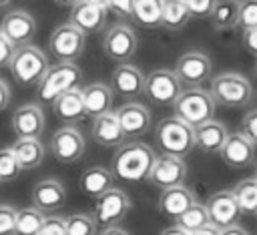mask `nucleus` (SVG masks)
I'll use <instances>...</instances> for the list:
<instances>
[{
    "mask_svg": "<svg viewBox=\"0 0 257 235\" xmlns=\"http://www.w3.org/2000/svg\"><path fill=\"white\" fill-rule=\"evenodd\" d=\"M52 110L54 114L66 123V125H74L78 123L80 119H84V106H82V94H80V88L74 86L66 92H62L60 96H56L52 102Z\"/></svg>",
    "mask_w": 257,
    "mask_h": 235,
    "instance_id": "obj_26",
    "label": "nucleus"
},
{
    "mask_svg": "<svg viewBox=\"0 0 257 235\" xmlns=\"http://www.w3.org/2000/svg\"><path fill=\"white\" fill-rule=\"evenodd\" d=\"M255 58H257V56H255ZM253 70H255V76H257V60H255V68H253Z\"/></svg>",
    "mask_w": 257,
    "mask_h": 235,
    "instance_id": "obj_54",
    "label": "nucleus"
},
{
    "mask_svg": "<svg viewBox=\"0 0 257 235\" xmlns=\"http://www.w3.org/2000/svg\"><path fill=\"white\" fill-rule=\"evenodd\" d=\"M237 6H239V0H217L211 14H209V20H211L213 28L219 30V32L235 28Z\"/></svg>",
    "mask_w": 257,
    "mask_h": 235,
    "instance_id": "obj_31",
    "label": "nucleus"
},
{
    "mask_svg": "<svg viewBox=\"0 0 257 235\" xmlns=\"http://www.w3.org/2000/svg\"><path fill=\"white\" fill-rule=\"evenodd\" d=\"M66 235H96V221L92 215L74 213L64 219Z\"/></svg>",
    "mask_w": 257,
    "mask_h": 235,
    "instance_id": "obj_35",
    "label": "nucleus"
},
{
    "mask_svg": "<svg viewBox=\"0 0 257 235\" xmlns=\"http://www.w3.org/2000/svg\"><path fill=\"white\" fill-rule=\"evenodd\" d=\"M191 14L183 0H163L161 4V28L181 30L189 24Z\"/></svg>",
    "mask_w": 257,
    "mask_h": 235,
    "instance_id": "obj_29",
    "label": "nucleus"
},
{
    "mask_svg": "<svg viewBox=\"0 0 257 235\" xmlns=\"http://www.w3.org/2000/svg\"><path fill=\"white\" fill-rule=\"evenodd\" d=\"M84 149H86V141H84L82 133L72 125L58 129L50 139V151L56 157V161H60V163L80 161V157L84 155Z\"/></svg>",
    "mask_w": 257,
    "mask_h": 235,
    "instance_id": "obj_13",
    "label": "nucleus"
},
{
    "mask_svg": "<svg viewBox=\"0 0 257 235\" xmlns=\"http://www.w3.org/2000/svg\"><path fill=\"white\" fill-rule=\"evenodd\" d=\"M90 133H92V139L100 147H118L126 141L112 108L92 119V131Z\"/></svg>",
    "mask_w": 257,
    "mask_h": 235,
    "instance_id": "obj_24",
    "label": "nucleus"
},
{
    "mask_svg": "<svg viewBox=\"0 0 257 235\" xmlns=\"http://www.w3.org/2000/svg\"><path fill=\"white\" fill-rule=\"evenodd\" d=\"M114 94L124 96V98H135L139 94H143V86H145V74L141 72L139 66L131 64V62H118L110 74V84Z\"/></svg>",
    "mask_w": 257,
    "mask_h": 235,
    "instance_id": "obj_18",
    "label": "nucleus"
},
{
    "mask_svg": "<svg viewBox=\"0 0 257 235\" xmlns=\"http://www.w3.org/2000/svg\"><path fill=\"white\" fill-rule=\"evenodd\" d=\"M98 235H128V231H124V229L118 227V225H108V227H104Z\"/></svg>",
    "mask_w": 257,
    "mask_h": 235,
    "instance_id": "obj_48",
    "label": "nucleus"
},
{
    "mask_svg": "<svg viewBox=\"0 0 257 235\" xmlns=\"http://www.w3.org/2000/svg\"><path fill=\"white\" fill-rule=\"evenodd\" d=\"M161 235H189L185 229H181L179 225H173V227H167L161 231Z\"/></svg>",
    "mask_w": 257,
    "mask_h": 235,
    "instance_id": "obj_49",
    "label": "nucleus"
},
{
    "mask_svg": "<svg viewBox=\"0 0 257 235\" xmlns=\"http://www.w3.org/2000/svg\"><path fill=\"white\" fill-rule=\"evenodd\" d=\"M44 110L36 102L22 104L12 112V131L16 139H40V135L44 133Z\"/></svg>",
    "mask_w": 257,
    "mask_h": 235,
    "instance_id": "obj_17",
    "label": "nucleus"
},
{
    "mask_svg": "<svg viewBox=\"0 0 257 235\" xmlns=\"http://www.w3.org/2000/svg\"><path fill=\"white\" fill-rule=\"evenodd\" d=\"M126 139H139L151 129V112L141 102H124L114 110Z\"/></svg>",
    "mask_w": 257,
    "mask_h": 235,
    "instance_id": "obj_19",
    "label": "nucleus"
},
{
    "mask_svg": "<svg viewBox=\"0 0 257 235\" xmlns=\"http://www.w3.org/2000/svg\"><path fill=\"white\" fill-rule=\"evenodd\" d=\"M44 217L46 215L36 207H24L16 211V233L14 235H36Z\"/></svg>",
    "mask_w": 257,
    "mask_h": 235,
    "instance_id": "obj_33",
    "label": "nucleus"
},
{
    "mask_svg": "<svg viewBox=\"0 0 257 235\" xmlns=\"http://www.w3.org/2000/svg\"><path fill=\"white\" fill-rule=\"evenodd\" d=\"M36 235H66L64 217H56V215L44 217V221H42V225H40Z\"/></svg>",
    "mask_w": 257,
    "mask_h": 235,
    "instance_id": "obj_39",
    "label": "nucleus"
},
{
    "mask_svg": "<svg viewBox=\"0 0 257 235\" xmlns=\"http://www.w3.org/2000/svg\"><path fill=\"white\" fill-rule=\"evenodd\" d=\"M106 14H108V10L104 6L88 2V0H78L74 6H70L68 22L74 24L84 34H94L106 24Z\"/></svg>",
    "mask_w": 257,
    "mask_h": 235,
    "instance_id": "obj_20",
    "label": "nucleus"
},
{
    "mask_svg": "<svg viewBox=\"0 0 257 235\" xmlns=\"http://www.w3.org/2000/svg\"><path fill=\"white\" fill-rule=\"evenodd\" d=\"M241 133L257 147V108L249 110L241 121Z\"/></svg>",
    "mask_w": 257,
    "mask_h": 235,
    "instance_id": "obj_42",
    "label": "nucleus"
},
{
    "mask_svg": "<svg viewBox=\"0 0 257 235\" xmlns=\"http://www.w3.org/2000/svg\"><path fill=\"white\" fill-rule=\"evenodd\" d=\"M191 18H209L217 0H183Z\"/></svg>",
    "mask_w": 257,
    "mask_h": 235,
    "instance_id": "obj_40",
    "label": "nucleus"
},
{
    "mask_svg": "<svg viewBox=\"0 0 257 235\" xmlns=\"http://www.w3.org/2000/svg\"><path fill=\"white\" fill-rule=\"evenodd\" d=\"M187 179V163L181 157L173 155H157L153 167L147 175V181L157 189H169L177 185H185Z\"/></svg>",
    "mask_w": 257,
    "mask_h": 235,
    "instance_id": "obj_10",
    "label": "nucleus"
},
{
    "mask_svg": "<svg viewBox=\"0 0 257 235\" xmlns=\"http://www.w3.org/2000/svg\"><path fill=\"white\" fill-rule=\"evenodd\" d=\"M32 207L46 211H56L66 201V189L58 179H42L32 187Z\"/></svg>",
    "mask_w": 257,
    "mask_h": 235,
    "instance_id": "obj_22",
    "label": "nucleus"
},
{
    "mask_svg": "<svg viewBox=\"0 0 257 235\" xmlns=\"http://www.w3.org/2000/svg\"><path fill=\"white\" fill-rule=\"evenodd\" d=\"M189 235H221V229L217 225H213V223H207V225H203L201 229H197V231H193Z\"/></svg>",
    "mask_w": 257,
    "mask_h": 235,
    "instance_id": "obj_46",
    "label": "nucleus"
},
{
    "mask_svg": "<svg viewBox=\"0 0 257 235\" xmlns=\"http://www.w3.org/2000/svg\"><path fill=\"white\" fill-rule=\"evenodd\" d=\"M10 88H8V84L0 78V112L4 110V108H8V104H10Z\"/></svg>",
    "mask_w": 257,
    "mask_h": 235,
    "instance_id": "obj_45",
    "label": "nucleus"
},
{
    "mask_svg": "<svg viewBox=\"0 0 257 235\" xmlns=\"http://www.w3.org/2000/svg\"><path fill=\"white\" fill-rule=\"evenodd\" d=\"M52 2H56V4L62 6V8H70V6H74L78 0H52Z\"/></svg>",
    "mask_w": 257,
    "mask_h": 235,
    "instance_id": "obj_50",
    "label": "nucleus"
},
{
    "mask_svg": "<svg viewBox=\"0 0 257 235\" xmlns=\"http://www.w3.org/2000/svg\"><path fill=\"white\" fill-rule=\"evenodd\" d=\"M8 4H10V0H0V8L2 6H8Z\"/></svg>",
    "mask_w": 257,
    "mask_h": 235,
    "instance_id": "obj_52",
    "label": "nucleus"
},
{
    "mask_svg": "<svg viewBox=\"0 0 257 235\" xmlns=\"http://www.w3.org/2000/svg\"><path fill=\"white\" fill-rule=\"evenodd\" d=\"M155 157H157V153L147 143L126 139L122 145L116 147L110 171H112L114 179H122L126 183L147 181V175L153 167Z\"/></svg>",
    "mask_w": 257,
    "mask_h": 235,
    "instance_id": "obj_1",
    "label": "nucleus"
},
{
    "mask_svg": "<svg viewBox=\"0 0 257 235\" xmlns=\"http://www.w3.org/2000/svg\"><path fill=\"white\" fill-rule=\"evenodd\" d=\"M209 223V215H207V209L205 205L201 203H193L189 209H185L177 219H175V225H179L181 229H185L187 233H193L197 229H201L203 225Z\"/></svg>",
    "mask_w": 257,
    "mask_h": 235,
    "instance_id": "obj_34",
    "label": "nucleus"
},
{
    "mask_svg": "<svg viewBox=\"0 0 257 235\" xmlns=\"http://www.w3.org/2000/svg\"><path fill=\"white\" fill-rule=\"evenodd\" d=\"M161 4L163 0H135L133 20L149 30L161 26Z\"/></svg>",
    "mask_w": 257,
    "mask_h": 235,
    "instance_id": "obj_32",
    "label": "nucleus"
},
{
    "mask_svg": "<svg viewBox=\"0 0 257 235\" xmlns=\"http://www.w3.org/2000/svg\"><path fill=\"white\" fill-rule=\"evenodd\" d=\"M205 209L209 215V223L217 225L219 229L235 225L241 219V209H239L231 189H223V191L213 193L209 197V201L205 203Z\"/></svg>",
    "mask_w": 257,
    "mask_h": 235,
    "instance_id": "obj_16",
    "label": "nucleus"
},
{
    "mask_svg": "<svg viewBox=\"0 0 257 235\" xmlns=\"http://www.w3.org/2000/svg\"><path fill=\"white\" fill-rule=\"evenodd\" d=\"M175 74L185 86H201L213 72L211 58L201 50H189L177 58Z\"/></svg>",
    "mask_w": 257,
    "mask_h": 235,
    "instance_id": "obj_12",
    "label": "nucleus"
},
{
    "mask_svg": "<svg viewBox=\"0 0 257 235\" xmlns=\"http://www.w3.org/2000/svg\"><path fill=\"white\" fill-rule=\"evenodd\" d=\"M12 52H14V46L4 38V34L0 32V68L8 66L10 58H12Z\"/></svg>",
    "mask_w": 257,
    "mask_h": 235,
    "instance_id": "obj_44",
    "label": "nucleus"
},
{
    "mask_svg": "<svg viewBox=\"0 0 257 235\" xmlns=\"http://www.w3.org/2000/svg\"><path fill=\"white\" fill-rule=\"evenodd\" d=\"M217 155L231 169H247V167H251L257 161V157H255V145L241 131L229 133Z\"/></svg>",
    "mask_w": 257,
    "mask_h": 235,
    "instance_id": "obj_14",
    "label": "nucleus"
},
{
    "mask_svg": "<svg viewBox=\"0 0 257 235\" xmlns=\"http://www.w3.org/2000/svg\"><path fill=\"white\" fill-rule=\"evenodd\" d=\"M253 165H255V175H253V177H255V179H257V161H255V163H253Z\"/></svg>",
    "mask_w": 257,
    "mask_h": 235,
    "instance_id": "obj_53",
    "label": "nucleus"
},
{
    "mask_svg": "<svg viewBox=\"0 0 257 235\" xmlns=\"http://www.w3.org/2000/svg\"><path fill=\"white\" fill-rule=\"evenodd\" d=\"M131 211V197L118 189V187H110L108 191H104L102 195L96 197V205H94V221L108 227V225H116L120 223L126 213Z\"/></svg>",
    "mask_w": 257,
    "mask_h": 235,
    "instance_id": "obj_11",
    "label": "nucleus"
},
{
    "mask_svg": "<svg viewBox=\"0 0 257 235\" xmlns=\"http://www.w3.org/2000/svg\"><path fill=\"white\" fill-rule=\"evenodd\" d=\"M171 106H173V116L185 121L191 127H197L215 116L217 102L213 100L209 90L201 86H189L187 90H181V94L175 98Z\"/></svg>",
    "mask_w": 257,
    "mask_h": 235,
    "instance_id": "obj_3",
    "label": "nucleus"
},
{
    "mask_svg": "<svg viewBox=\"0 0 257 235\" xmlns=\"http://www.w3.org/2000/svg\"><path fill=\"white\" fill-rule=\"evenodd\" d=\"M137 48H139V36L128 24L116 22L106 28L102 36V52L108 60H114L116 64L128 62L137 54Z\"/></svg>",
    "mask_w": 257,
    "mask_h": 235,
    "instance_id": "obj_8",
    "label": "nucleus"
},
{
    "mask_svg": "<svg viewBox=\"0 0 257 235\" xmlns=\"http://www.w3.org/2000/svg\"><path fill=\"white\" fill-rule=\"evenodd\" d=\"M229 131L227 127L217 121V119H209L197 127H193V137H195V149L207 153V155H217L221 145L225 143Z\"/></svg>",
    "mask_w": 257,
    "mask_h": 235,
    "instance_id": "obj_23",
    "label": "nucleus"
},
{
    "mask_svg": "<svg viewBox=\"0 0 257 235\" xmlns=\"http://www.w3.org/2000/svg\"><path fill=\"white\" fill-rule=\"evenodd\" d=\"M22 173L12 147L0 149V183H12Z\"/></svg>",
    "mask_w": 257,
    "mask_h": 235,
    "instance_id": "obj_36",
    "label": "nucleus"
},
{
    "mask_svg": "<svg viewBox=\"0 0 257 235\" xmlns=\"http://www.w3.org/2000/svg\"><path fill=\"white\" fill-rule=\"evenodd\" d=\"M82 78V70L74 62H56L46 68L44 76L38 82V98L50 104L62 92L78 86Z\"/></svg>",
    "mask_w": 257,
    "mask_h": 235,
    "instance_id": "obj_6",
    "label": "nucleus"
},
{
    "mask_svg": "<svg viewBox=\"0 0 257 235\" xmlns=\"http://www.w3.org/2000/svg\"><path fill=\"white\" fill-rule=\"evenodd\" d=\"M133 8H135V0H108L106 2V10L116 14L118 18H133Z\"/></svg>",
    "mask_w": 257,
    "mask_h": 235,
    "instance_id": "obj_41",
    "label": "nucleus"
},
{
    "mask_svg": "<svg viewBox=\"0 0 257 235\" xmlns=\"http://www.w3.org/2000/svg\"><path fill=\"white\" fill-rule=\"evenodd\" d=\"M0 32L4 34V38L16 48L22 44H30V40L36 34V20L30 12L16 8L12 12H8L2 22H0Z\"/></svg>",
    "mask_w": 257,
    "mask_h": 235,
    "instance_id": "obj_15",
    "label": "nucleus"
},
{
    "mask_svg": "<svg viewBox=\"0 0 257 235\" xmlns=\"http://www.w3.org/2000/svg\"><path fill=\"white\" fill-rule=\"evenodd\" d=\"M235 26L243 30L257 26V0H239Z\"/></svg>",
    "mask_w": 257,
    "mask_h": 235,
    "instance_id": "obj_37",
    "label": "nucleus"
},
{
    "mask_svg": "<svg viewBox=\"0 0 257 235\" xmlns=\"http://www.w3.org/2000/svg\"><path fill=\"white\" fill-rule=\"evenodd\" d=\"M78 183H80V189L86 195H90V197L96 199L98 195H102L104 191H108L112 187L114 175H112L110 169L100 167V165H94V167L84 169V173L80 175V181Z\"/></svg>",
    "mask_w": 257,
    "mask_h": 235,
    "instance_id": "obj_28",
    "label": "nucleus"
},
{
    "mask_svg": "<svg viewBox=\"0 0 257 235\" xmlns=\"http://www.w3.org/2000/svg\"><path fill=\"white\" fill-rule=\"evenodd\" d=\"M12 151L16 155V161L22 171L36 169L44 161V145L40 139H16L12 145Z\"/></svg>",
    "mask_w": 257,
    "mask_h": 235,
    "instance_id": "obj_27",
    "label": "nucleus"
},
{
    "mask_svg": "<svg viewBox=\"0 0 257 235\" xmlns=\"http://www.w3.org/2000/svg\"><path fill=\"white\" fill-rule=\"evenodd\" d=\"M155 139L165 155L173 157H187L195 149V137H193V127L187 125L185 121L177 116H167L163 119L157 129H155Z\"/></svg>",
    "mask_w": 257,
    "mask_h": 235,
    "instance_id": "obj_5",
    "label": "nucleus"
},
{
    "mask_svg": "<svg viewBox=\"0 0 257 235\" xmlns=\"http://www.w3.org/2000/svg\"><path fill=\"white\" fill-rule=\"evenodd\" d=\"M183 84L177 78L175 70L171 68H155L149 74H145V86L143 94L159 106H169L175 102V98L181 94Z\"/></svg>",
    "mask_w": 257,
    "mask_h": 235,
    "instance_id": "obj_9",
    "label": "nucleus"
},
{
    "mask_svg": "<svg viewBox=\"0 0 257 235\" xmlns=\"http://www.w3.org/2000/svg\"><path fill=\"white\" fill-rule=\"evenodd\" d=\"M86 34L78 30L74 24L64 22L56 26L48 38V52L58 62H74L84 52Z\"/></svg>",
    "mask_w": 257,
    "mask_h": 235,
    "instance_id": "obj_7",
    "label": "nucleus"
},
{
    "mask_svg": "<svg viewBox=\"0 0 257 235\" xmlns=\"http://www.w3.org/2000/svg\"><path fill=\"white\" fill-rule=\"evenodd\" d=\"M8 68H10L12 78L18 84L32 86V84H38L40 78L44 76V72L48 68V58L38 46L22 44V46L14 48L12 58L8 62Z\"/></svg>",
    "mask_w": 257,
    "mask_h": 235,
    "instance_id": "obj_4",
    "label": "nucleus"
},
{
    "mask_svg": "<svg viewBox=\"0 0 257 235\" xmlns=\"http://www.w3.org/2000/svg\"><path fill=\"white\" fill-rule=\"evenodd\" d=\"M88 2H94V4H100V6L106 8V2H108V0H88Z\"/></svg>",
    "mask_w": 257,
    "mask_h": 235,
    "instance_id": "obj_51",
    "label": "nucleus"
},
{
    "mask_svg": "<svg viewBox=\"0 0 257 235\" xmlns=\"http://www.w3.org/2000/svg\"><path fill=\"white\" fill-rule=\"evenodd\" d=\"M241 215H257V179H243L231 189Z\"/></svg>",
    "mask_w": 257,
    "mask_h": 235,
    "instance_id": "obj_30",
    "label": "nucleus"
},
{
    "mask_svg": "<svg viewBox=\"0 0 257 235\" xmlns=\"http://www.w3.org/2000/svg\"><path fill=\"white\" fill-rule=\"evenodd\" d=\"M82 94V106H84V116H98L106 110L112 108V98L114 92L108 84L104 82H90L84 88H80Z\"/></svg>",
    "mask_w": 257,
    "mask_h": 235,
    "instance_id": "obj_25",
    "label": "nucleus"
},
{
    "mask_svg": "<svg viewBox=\"0 0 257 235\" xmlns=\"http://www.w3.org/2000/svg\"><path fill=\"white\" fill-rule=\"evenodd\" d=\"M243 46H245L247 52L257 56V26L243 30Z\"/></svg>",
    "mask_w": 257,
    "mask_h": 235,
    "instance_id": "obj_43",
    "label": "nucleus"
},
{
    "mask_svg": "<svg viewBox=\"0 0 257 235\" xmlns=\"http://www.w3.org/2000/svg\"><path fill=\"white\" fill-rule=\"evenodd\" d=\"M197 201V195L193 189L185 187V185H177V187H169V189H161L159 195V213L165 215L167 219H177L185 209H189L193 203Z\"/></svg>",
    "mask_w": 257,
    "mask_h": 235,
    "instance_id": "obj_21",
    "label": "nucleus"
},
{
    "mask_svg": "<svg viewBox=\"0 0 257 235\" xmlns=\"http://www.w3.org/2000/svg\"><path fill=\"white\" fill-rule=\"evenodd\" d=\"M16 233V209L12 205H0V235Z\"/></svg>",
    "mask_w": 257,
    "mask_h": 235,
    "instance_id": "obj_38",
    "label": "nucleus"
},
{
    "mask_svg": "<svg viewBox=\"0 0 257 235\" xmlns=\"http://www.w3.org/2000/svg\"><path fill=\"white\" fill-rule=\"evenodd\" d=\"M209 92L225 108H243L253 98V84L241 72H221L211 78Z\"/></svg>",
    "mask_w": 257,
    "mask_h": 235,
    "instance_id": "obj_2",
    "label": "nucleus"
},
{
    "mask_svg": "<svg viewBox=\"0 0 257 235\" xmlns=\"http://www.w3.org/2000/svg\"><path fill=\"white\" fill-rule=\"evenodd\" d=\"M221 235H249V231L243 229L239 223H235V225H229V227L221 229Z\"/></svg>",
    "mask_w": 257,
    "mask_h": 235,
    "instance_id": "obj_47",
    "label": "nucleus"
}]
</instances>
